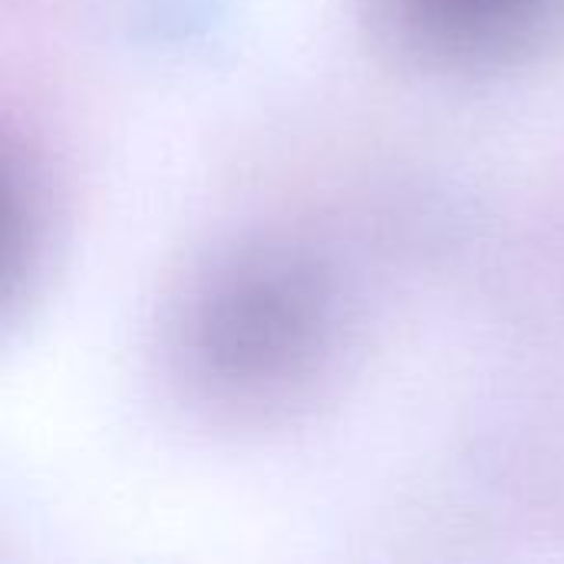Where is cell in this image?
<instances>
[{
  "instance_id": "6da1fadb",
  "label": "cell",
  "mask_w": 564,
  "mask_h": 564,
  "mask_svg": "<svg viewBox=\"0 0 564 564\" xmlns=\"http://www.w3.org/2000/svg\"><path fill=\"white\" fill-rule=\"evenodd\" d=\"M539 0H416L420 13L430 17L446 33L489 36L506 33L522 13L535 10Z\"/></svg>"
}]
</instances>
